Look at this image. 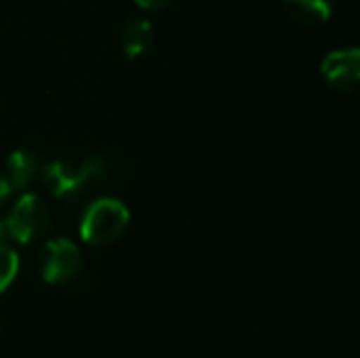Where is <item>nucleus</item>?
I'll use <instances>...</instances> for the list:
<instances>
[{"instance_id":"obj_2","label":"nucleus","mask_w":360,"mask_h":358,"mask_svg":"<svg viewBox=\"0 0 360 358\" xmlns=\"http://www.w3.org/2000/svg\"><path fill=\"white\" fill-rule=\"evenodd\" d=\"M130 211L120 199L113 196H101L91 201L81 214L79 234L91 245H110L128 231Z\"/></svg>"},{"instance_id":"obj_11","label":"nucleus","mask_w":360,"mask_h":358,"mask_svg":"<svg viewBox=\"0 0 360 358\" xmlns=\"http://www.w3.org/2000/svg\"><path fill=\"white\" fill-rule=\"evenodd\" d=\"M13 194V186H10V181H8V177H5L3 172H0V204H3L8 196Z\"/></svg>"},{"instance_id":"obj_10","label":"nucleus","mask_w":360,"mask_h":358,"mask_svg":"<svg viewBox=\"0 0 360 358\" xmlns=\"http://www.w3.org/2000/svg\"><path fill=\"white\" fill-rule=\"evenodd\" d=\"M135 5H138L140 10H165L169 8L174 0H133Z\"/></svg>"},{"instance_id":"obj_5","label":"nucleus","mask_w":360,"mask_h":358,"mask_svg":"<svg viewBox=\"0 0 360 358\" xmlns=\"http://www.w3.org/2000/svg\"><path fill=\"white\" fill-rule=\"evenodd\" d=\"M323 82L338 94H360V47H338L331 49L321 59Z\"/></svg>"},{"instance_id":"obj_3","label":"nucleus","mask_w":360,"mask_h":358,"mask_svg":"<svg viewBox=\"0 0 360 358\" xmlns=\"http://www.w3.org/2000/svg\"><path fill=\"white\" fill-rule=\"evenodd\" d=\"M52 226V209L37 194H22L5 219V236L18 243H34Z\"/></svg>"},{"instance_id":"obj_4","label":"nucleus","mask_w":360,"mask_h":358,"mask_svg":"<svg viewBox=\"0 0 360 358\" xmlns=\"http://www.w3.org/2000/svg\"><path fill=\"white\" fill-rule=\"evenodd\" d=\"M37 268L44 282L49 285H67L84 270L81 248L69 238H52L42 245L37 255Z\"/></svg>"},{"instance_id":"obj_6","label":"nucleus","mask_w":360,"mask_h":358,"mask_svg":"<svg viewBox=\"0 0 360 358\" xmlns=\"http://www.w3.org/2000/svg\"><path fill=\"white\" fill-rule=\"evenodd\" d=\"M155 44V27L150 20L133 18L120 30V47L128 59H143Z\"/></svg>"},{"instance_id":"obj_1","label":"nucleus","mask_w":360,"mask_h":358,"mask_svg":"<svg viewBox=\"0 0 360 358\" xmlns=\"http://www.w3.org/2000/svg\"><path fill=\"white\" fill-rule=\"evenodd\" d=\"M44 186L57 199H76L110 179V162L105 158L54 160L42 170Z\"/></svg>"},{"instance_id":"obj_9","label":"nucleus","mask_w":360,"mask_h":358,"mask_svg":"<svg viewBox=\"0 0 360 358\" xmlns=\"http://www.w3.org/2000/svg\"><path fill=\"white\" fill-rule=\"evenodd\" d=\"M20 270V258L10 245H5L0 241V295L13 285V280L18 277Z\"/></svg>"},{"instance_id":"obj_8","label":"nucleus","mask_w":360,"mask_h":358,"mask_svg":"<svg viewBox=\"0 0 360 358\" xmlns=\"http://www.w3.org/2000/svg\"><path fill=\"white\" fill-rule=\"evenodd\" d=\"M282 3L287 13L307 27L328 23L333 15V0H282Z\"/></svg>"},{"instance_id":"obj_7","label":"nucleus","mask_w":360,"mask_h":358,"mask_svg":"<svg viewBox=\"0 0 360 358\" xmlns=\"http://www.w3.org/2000/svg\"><path fill=\"white\" fill-rule=\"evenodd\" d=\"M39 172V162L37 155L32 150H15V153L8 155L5 160V177H8L10 186L13 189H20V186H27L30 181L37 177Z\"/></svg>"}]
</instances>
